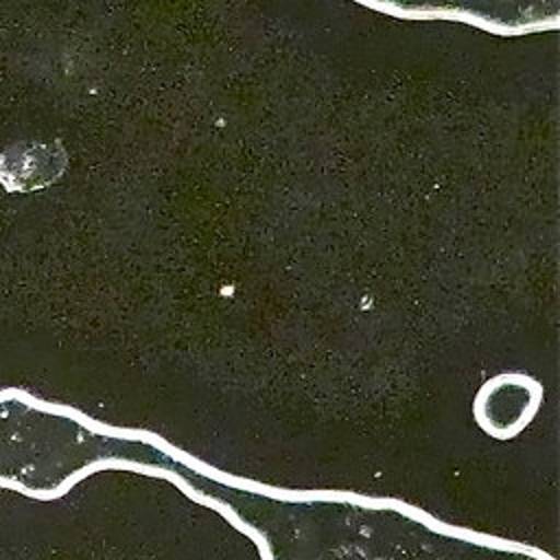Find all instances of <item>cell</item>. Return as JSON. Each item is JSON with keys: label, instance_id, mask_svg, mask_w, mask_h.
<instances>
[{"label": "cell", "instance_id": "obj_1", "mask_svg": "<svg viewBox=\"0 0 560 560\" xmlns=\"http://www.w3.org/2000/svg\"><path fill=\"white\" fill-rule=\"evenodd\" d=\"M68 166L61 140L52 144L15 142L0 151V186L7 192H31L50 186Z\"/></svg>", "mask_w": 560, "mask_h": 560}]
</instances>
